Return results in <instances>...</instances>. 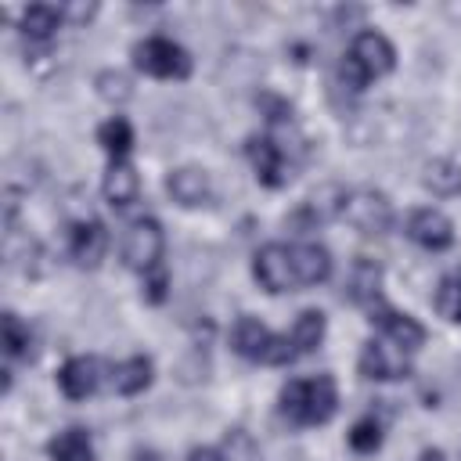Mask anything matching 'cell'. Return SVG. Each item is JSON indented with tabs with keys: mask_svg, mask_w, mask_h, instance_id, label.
<instances>
[{
	"mask_svg": "<svg viewBox=\"0 0 461 461\" xmlns=\"http://www.w3.org/2000/svg\"><path fill=\"white\" fill-rule=\"evenodd\" d=\"M281 414L292 425H324L339 411V385L331 375H313V378H292L281 389Z\"/></svg>",
	"mask_w": 461,
	"mask_h": 461,
	"instance_id": "1",
	"label": "cell"
},
{
	"mask_svg": "<svg viewBox=\"0 0 461 461\" xmlns=\"http://www.w3.org/2000/svg\"><path fill=\"white\" fill-rule=\"evenodd\" d=\"M393 65H396V47L382 32L364 29V32L353 36V43H349V50H346V58L339 65V79L349 90H364L371 79L389 76Z\"/></svg>",
	"mask_w": 461,
	"mask_h": 461,
	"instance_id": "2",
	"label": "cell"
},
{
	"mask_svg": "<svg viewBox=\"0 0 461 461\" xmlns=\"http://www.w3.org/2000/svg\"><path fill=\"white\" fill-rule=\"evenodd\" d=\"M230 349L252 364H292L295 360V349H292V339L288 331L285 335H274L263 321L256 317H238L234 328H230Z\"/></svg>",
	"mask_w": 461,
	"mask_h": 461,
	"instance_id": "3",
	"label": "cell"
},
{
	"mask_svg": "<svg viewBox=\"0 0 461 461\" xmlns=\"http://www.w3.org/2000/svg\"><path fill=\"white\" fill-rule=\"evenodd\" d=\"M133 65L155 79H187L191 76V54L169 36H144L140 43H133Z\"/></svg>",
	"mask_w": 461,
	"mask_h": 461,
	"instance_id": "4",
	"label": "cell"
},
{
	"mask_svg": "<svg viewBox=\"0 0 461 461\" xmlns=\"http://www.w3.org/2000/svg\"><path fill=\"white\" fill-rule=\"evenodd\" d=\"M162 249H166V234H162V223L151 216L133 220L122 234V263L137 274H148L151 267H158Z\"/></svg>",
	"mask_w": 461,
	"mask_h": 461,
	"instance_id": "5",
	"label": "cell"
},
{
	"mask_svg": "<svg viewBox=\"0 0 461 461\" xmlns=\"http://www.w3.org/2000/svg\"><path fill=\"white\" fill-rule=\"evenodd\" d=\"M342 216L360 234H385L393 227V202L375 187H357L346 194Z\"/></svg>",
	"mask_w": 461,
	"mask_h": 461,
	"instance_id": "6",
	"label": "cell"
},
{
	"mask_svg": "<svg viewBox=\"0 0 461 461\" xmlns=\"http://www.w3.org/2000/svg\"><path fill=\"white\" fill-rule=\"evenodd\" d=\"M252 274H256L259 288L270 292V295H281V292L299 288L295 267H292V249L281 245V241H270V245H263V249L252 256Z\"/></svg>",
	"mask_w": 461,
	"mask_h": 461,
	"instance_id": "7",
	"label": "cell"
},
{
	"mask_svg": "<svg viewBox=\"0 0 461 461\" xmlns=\"http://www.w3.org/2000/svg\"><path fill=\"white\" fill-rule=\"evenodd\" d=\"M245 155H249L252 173H256V180H259L263 187H285V184H288L292 162H288L285 148H281L274 137H267V133H263V137H249Z\"/></svg>",
	"mask_w": 461,
	"mask_h": 461,
	"instance_id": "8",
	"label": "cell"
},
{
	"mask_svg": "<svg viewBox=\"0 0 461 461\" xmlns=\"http://www.w3.org/2000/svg\"><path fill=\"white\" fill-rule=\"evenodd\" d=\"M367 321L382 331L385 342H393V346L403 349V353H418V349L425 346V328H421L411 313H400V310H393V306H385V303H375Z\"/></svg>",
	"mask_w": 461,
	"mask_h": 461,
	"instance_id": "9",
	"label": "cell"
},
{
	"mask_svg": "<svg viewBox=\"0 0 461 461\" xmlns=\"http://www.w3.org/2000/svg\"><path fill=\"white\" fill-rule=\"evenodd\" d=\"M360 375L371 378V382H396V378H407L411 375V364H407V353L396 349L393 342L385 339H375V342H364L360 349Z\"/></svg>",
	"mask_w": 461,
	"mask_h": 461,
	"instance_id": "10",
	"label": "cell"
},
{
	"mask_svg": "<svg viewBox=\"0 0 461 461\" xmlns=\"http://www.w3.org/2000/svg\"><path fill=\"white\" fill-rule=\"evenodd\" d=\"M407 238H411L414 245L429 249V252H443V249L454 245V223H450L447 212L425 205V209H414V212L407 216Z\"/></svg>",
	"mask_w": 461,
	"mask_h": 461,
	"instance_id": "11",
	"label": "cell"
},
{
	"mask_svg": "<svg viewBox=\"0 0 461 461\" xmlns=\"http://www.w3.org/2000/svg\"><path fill=\"white\" fill-rule=\"evenodd\" d=\"M108 252V230L101 220H79L68 230V256L79 267H97Z\"/></svg>",
	"mask_w": 461,
	"mask_h": 461,
	"instance_id": "12",
	"label": "cell"
},
{
	"mask_svg": "<svg viewBox=\"0 0 461 461\" xmlns=\"http://www.w3.org/2000/svg\"><path fill=\"white\" fill-rule=\"evenodd\" d=\"M166 191L176 205L184 209H194V205H205L209 194H212V184H209V173L198 169V166H180V169H169L166 176Z\"/></svg>",
	"mask_w": 461,
	"mask_h": 461,
	"instance_id": "13",
	"label": "cell"
},
{
	"mask_svg": "<svg viewBox=\"0 0 461 461\" xmlns=\"http://www.w3.org/2000/svg\"><path fill=\"white\" fill-rule=\"evenodd\" d=\"M58 385L68 400H86L101 385V364L97 357H68L58 371Z\"/></svg>",
	"mask_w": 461,
	"mask_h": 461,
	"instance_id": "14",
	"label": "cell"
},
{
	"mask_svg": "<svg viewBox=\"0 0 461 461\" xmlns=\"http://www.w3.org/2000/svg\"><path fill=\"white\" fill-rule=\"evenodd\" d=\"M292 267H295L299 288L324 285L331 277V252L317 241H299V245H292Z\"/></svg>",
	"mask_w": 461,
	"mask_h": 461,
	"instance_id": "15",
	"label": "cell"
},
{
	"mask_svg": "<svg viewBox=\"0 0 461 461\" xmlns=\"http://www.w3.org/2000/svg\"><path fill=\"white\" fill-rule=\"evenodd\" d=\"M101 191H104V202L112 209H130L137 202V194H140V176L126 158H119V162L108 166V173L101 180Z\"/></svg>",
	"mask_w": 461,
	"mask_h": 461,
	"instance_id": "16",
	"label": "cell"
},
{
	"mask_svg": "<svg viewBox=\"0 0 461 461\" xmlns=\"http://www.w3.org/2000/svg\"><path fill=\"white\" fill-rule=\"evenodd\" d=\"M378 292H382V267H378L375 259H367V256L353 259L349 277H346V295H349L353 303H360V306L371 310L375 303H382Z\"/></svg>",
	"mask_w": 461,
	"mask_h": 461,
	"instance_id": "17",
	"label": "cell"
},
{
	"mask_svg": "<svg viewBox=\"0 0 461 461\" xmlns=\"http://www.w3.org/2000/svg\"><path fill=\"white\" fill-rule=\"evenodd\" d=\"M151 378H155V364H151V357H144V353L126 357L122 364L112 367V385H115V393H122V396L144 393V389L151 385Z\"/></svg>",
	"mask_w": 461,
	"mask_h": 461,
	"instance_id": "18",
	"label": "cell"
},
{
	"mask_svg": "<svg viewBox=\"0 0 461 461\" xmlns=\"http://www.w3.org/2000/svg\"><path fill=\"white\" fill-rule=\"evenodd\" d=\"M346 187L342 184H321L310 198H306V205H303V216H306V223H328V220H335V216H342V209H346Z\"/></svg>",
	"mask_w": 461,
	"mask_h": 461,
	"instance_id": "19",
	"label": "cell"
},
{
	"mask_svg": "<svg viewBox=\"0 0 461 461\" xmlns=\"http://www.w3.org/2000/svg\"><path fill=\"white\" fill-rule=\"evenodd\" d=\"M61 22H65V18H61V7L32 4V7H25V11H22L18 29H22V36H29V43H47V40L58 32V25H61Z\"/></svg>",
	"mask_w": 461,
	"mask_h": 461,
	"instance_id": "20",
	"label": "cell"
},
{
	"mask_svg": "<svg viewBox=\"0 0 461 461\" xmlns=\"http://www.w3.org/2000/svg\"><path fill=\"white\" fill-rule=\"evenodd\" d=\"M421 184L436 198H454V194H461V166L454 158H432L421 169Z\"/></svg>",
	"mask_w": 461,
	"mask_h": 461,
	"instance_id": "21",
	"label": "cell"
},
{
	"mask_svg": "<svg viewBox=\"0 0 461 461\" xmlns=\"http://www.w3.org/2000/svg\"><path fill=\"white\" fill-rule=\"evenodd\" d=\"M47 454H50V461H94V439L86 429L72 425L47 443Z\"/></svg>",
	"mask_w": 461,
	"mask_h": 461,
	"instance_id": "22",
	"label": "cell"
},
{
	"mask_svg": "<svg viewBox=\"0 0 461 461\" xmlns=\"http://www.w3.org/2000/svg\"><path fill=\"white\" fill-rule=\"evenodd\" d=\"M324 331H328V321H324V313H321V310H303V313L295 317L292 331H288L295 357H306V353H313V349L324 342Z\"/></svg>",
	"mask_w": 461,
	"mask_h": 461,
	"instance_id": "23",
	"label": "cell"
},
{
	"mask_svg": "<svg viewBox=\"0 0 461 461\" xmlns=\"http://www.w3.org/2000/svg\"><path fill=\"white\" fill-rule=\"evenodd\" d=\"M97 144L112 155V162H119V158H126L133 151V126L122 115H112V119H104L97 126Z\"/></svg>",
	"mask_w": 461,
	"mask_h": 461,
	"instance_id": "24",
	"label": "cell"
},
{
	"mask_svg": "<svg viewBox=\"0 0 461 461\" xmlns=\"http://www.w3.org/2000/svg\"><path fill=\"white\" fill-rule=\"evenodd\" d=\"M0 331H4V353L11 357V360H22V357H29V346H32V335H29V328L22 324V317L18 313H4L0 317Z\"/></svg>",
	"mask_w": 461,
	"mask_h": 461,
	"instance_id": "25",
	"label": "cell"
},
{
	"mask_svg": "<svg viewBox=\"0 0 461 461\" xmlns=\"http://www.w3.org/2000/svg\"><path fill=\"white\" fill-rule=\"evenodd\" d=\"M432 303H436V313H439V317H447V321H461V267L450 270V274L439 281Z\"/></svg>",
	"mask_w": 461,
	"mask_h": 461,
	"instance_id": "26",
	"label": "cell"
},
{
	"mask_svg": "<svg viewBox=\"0 0 461 461\" xmlns=\"http://www.w3.org/2000/svg\"><path fill=\"white\" fill-rule=\"evenodd\" d=\"M94 86H97L101 101H108V104H126V101L133 97V83H130V76L119 72V68H104V72H97Z\"/></svg>",
	"mask_w": 461,
	"mask_h": 461,
	"instance_id": "27",
	"label": "cell"
},
{
	"mask_svg": "<svg viewBox=\"0 0 461 461\" xmlns=\"http://www.w3.org/2000/svg\"><path fill=\"white\" fill-rule=\"evenodd\" d=\"M346 439L357 454H375L382 447V421L378 418H360V421H353Z\"/></svg>",
	"mask_w": 461,
	"mask_h": 461,
	"instance_id": "28",
	"label": "cell"
},
{
	"mask_svg": "<svg viewBox=\"0 0 461 461\" xmlns=\"http://www.w3.org/2000/svg\"><path fill=\"white\" fill-rule=\"evenodd\" d=\"M140 295H144V303H151V306L166 303V295H169V274H166L162 263L151 267L148 274H140Z\"/></svg>",
	"mask_w": 461,
	"mask_h": 461,
	"instance_id": "29",
	"label": "cell"
},
{
	"mask_svg": "<svg viewBox=\"0 0 461 461\" xmlns=\"http://www.w3.org/2000/svg\"><path fill=\"white\" fill-rule=\"evenodd\" d=\"M256 104H259V112L267 115V122H288L292 119V104L285 101V97H277V94H270V90H263L259 97H256Z\"/></svg>",
	"mask_w": 461,
	"mask_h": 461,
	"instance_id": "30",
	"label": "cell"
},
{
	"mask_svg": "<svg viewBox=\"0 0 461 461\" xmlns=\"http://www.w3.org/2000/svg\"><path fill=\"white\" fill-rule=\"evenodd\" d=\"M97 14V4H61V18L72 25H86Z\"/></svg>",
	"mask_w": 461,
	"mask_h": 461,
	"instance_id": "31",
	"label": "cell"
},
{
	"mask_svg": "<svg viewBox=\"0 0 461 461\" xmlns=\"http://www.w3.org/2000/svg\"><path fill=\"white\" fill-rule=\"evenodd\" d=\"M187 461H227V454L216 450V447H194V450L187 454Z\"/></svg>",
	"mask_w": 461,
	"mask_h": 461,
	"instance_id": "32",
	"label": "cell"
},
{
	"mask_svg": "<svg viewBox=\"0 0 461 461\" xmlns=\"http://www.w3.org/2000/svg\"><path fill=\"white\" fill-rule=\"evenodd\" d=\"M418 461H447V454L443 450H436V447H429V450H421V457Z\"/></svg>",
	"mask_w": 461,
	"mask_h": 461,
	"instance_id": "33",
	"label": "cell"
}]
</instances>
